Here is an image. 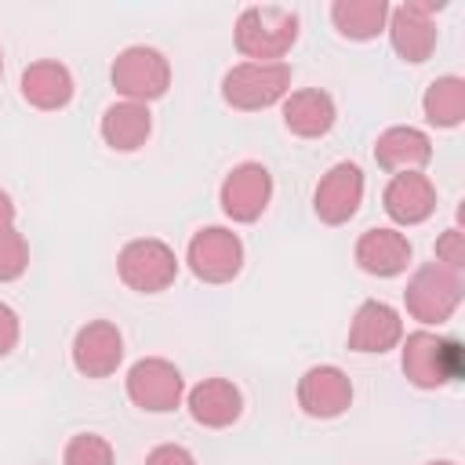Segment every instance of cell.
<instances>
[{"instance_id": "1", "label": "cell", "mask_w": 465, "mask_h": 465, "mask_svg": "<svg viewBox=\"0 0 465 465\" xmlns=\"http://www.w3.org/2000/svg\"><path fill=\"white\" fill-rule=\"evenodd\" d=\"M302 36V15L280 4H251L236 15L232 47L243 62H283Z\"/></svg>"}, {"instance_id": "2", "label": "cell", "mask_w": 465, "mask_h": 465, "mask_svg": "<svg viewBox=\"0 0 465 465\" xmlns=\"http://www.w3.org/2000/svg\"><path fill=\"white\" fill-rule=\"evenodd\" d=\"M396 349H400L403 378L421 392L443 389V385L461 378L465 360H461V341H454V338H443L429 327H418V331L403 334V341Z\"/></svg>"}, {"instance_id": "3", "label": "cell", "mask_w": 465, "mask_h": 465, "mask_svg": "<svg viewBox=\"0 0 465 465\" xmlns=\"http://www.w3.org/2000/svg\"><path fill=\"white\" fill-rule=\"evenodd\" d=\"M465 298V280L454 269H443L436 262H425L411 272L407 291H403V309L411 320H418L421 327H443L458 305Z\"/></svg>"}, {"instance_id": "4", "label": "cell", "mask_w": 465, "mask_h": 465, "mask_svg": "<svg viewBox=\"0 0 465 465\" xmlns=\"http://www.w3.org/2000/svg\"><path fill=\"white\" fill-rule=\"evenodd\" d=\"M291 76L287 62H236L222 76V98L236 113H262L291 94Z\"/></svg>"}, {"instance_id": "5", "label": "cell", "mask_w": 465, "mask_h": 465, "mask_svg": "<svg viewBox=\"0 0 465 465\" xmlns=\"http://www.w3.org/2000/svg\"><path fill=\"white\" fill-rule=\"evenodd\" d=\"M178 254L171 243L156 240V236H138L127 240L116 254V276L124 287H131L134 294H160L178 280Z\"/></svg>"}, {"instance_id": "6", "label": "cell", "mask_w": 465, "mask_h": 465, "mask_svg": "<svg viewBox=\"0 0 465 465\" xmlns=\"http://www.w3.org/2000/svg\"><path fill=\"white\" fill-rule=\"evenodd\" d=\"M109 80H113V87H116V94L124 102L149 105V102L167 94V87H171V62H167L163 51H156L149 44H131V47H124L113 58Z\"/></svg>"}, {"instance_id": "7", "label": "cell", "mask_w": 465, "mask_h": 465, "mask_svg": "<svg viewBox=\"0 0 465 465\" xmlns=\"http://www.w3.org/2000/svg\"><path fill=\"white\" fill-rule=\"evenodd\" d=\"M185 265L200 283H232L243 269V240L229 225H203L189 236Z\"/></svg>"}, {"instance_id": "8", "label": "cell", "mask_w": 465, "mask_h": 465, "mask_svg": "<svg viewBox=\"0 0 465 465\" xmlns=\"http://www.w3.org/2000/svg\"><path fill=\"white\" fill-rule=\"evenodd\" d=\"M443 7H447L443 0H407V4L389 7L385 33H389L392 51H396L403 62L421 65V62L432 58V51H436V44H440L436 15H440Z\"/></svg>"}, {"instance_id": "9", "label": "cell", "mask_w": 465, "mask_h": 465, "mask_svg": "<svg viewBox=\"0 0 465 465\" xmlns=\"http://www.w3.org/2000/svg\"><path fill=\"white\" fill-rule=\"evenodd\" d=\"M127 400L145 414H171L185 403V378L163 356H142L127 367L124 378Z\"/></svg>"}, {"instance_id": "10", "label": "cell", "mask_w": 465, "mask_h": 465, "mask_svg": "<svg viewBox=\"0 0 465 465\" xmlns=\"http://www.w3.org/2000/svg\"><path fill=\"white\" fill-rule=\"evenodd\" d=\"M218 203H222V214L232 225L258 222L272 203V171L258 160L236 163L218 185Z\"/></svg>"}, {"instance_id": "11", "label": "cell", "mask_w": 465, "mask_h": 465, "mask_svg": "<svg viewBox=\"0 0 465 465\" xmlns=\"http://www.w3.org/2000/svg\"><path fill=\"white\" fill-rule=\"evenodd\" d=\"M363 193H367L363 167L352 160H338L320 174V182L312 189V211L323 225H345L356 218Z\"/></svg>"}, {"instance_id": "12", "label": "cell", "mask_w": 465, "mask_h": 465, "mask_svg": "<svg viewBox=\"0 0 465 465\" xmlns=\"http://www.w3.org/2000/svg\"><path fill=\"white\" fill-rule=\"evenodd\" d=\"M294 400H298L302 414H309L316 421L341 418L352 407V378L338 363H316V367L302 371V378L294 385Z\"/></svg>"}, {"instance_id": "13", "label": "cell", "mask_w": 465, "mask_h": 465, "mask_svg": "<svg viewBox=\"0 0 465 465\" xmlns=\"http://www.w3.org/2000/svg\"><path fill=\"white\" fill-rule=\"evenodd\" d=\"M69 356H73V367L76 374L84 378H113L124 363V334L113 320H87L76 334H73V345H69Z\"/></svg>"}, {"instance_id": "14", "label": "cell", "mask_w": 465, "mask_h": 465, "mask_svg": "<svg viewBox=\"0 0 465 465\" xmlns=\"http://www.w3.org/2000/svg\"><path fill=\"white\" fill-rule=\"evenodd\" d=\"M403 341V316L396 305L381 302V298H367L360 302V309L352 312L345 345L360 356H381L392 352Z\"/></svg>"}, {"instance_id": "15", "label": "cell", "mask_w": 465, "mask_h": 465, "mask_svg": "<svg viewBox=\"0 0 465 465\" xmlns=\"http://www.w3.org/2000/svg\"><path fill=\"white\" fill-rule=\"evenodd\" d=\"M381 211L392 218V229L421 225L436 214V182L425 171L389 174L381 189Z\"/></svg>"}, {"instance_id": "16", "label": "cell", "mask_w": 465, "mask_h": 465, "mask_svg": "<svg viewBox=\"0 0 465 465\" xmlns=\"http://www.w3.org/2000/svg\"><path fill=\"white\" fill-rule=\"evenodd\" d=\"M352 258L356 265L367 272V276H378V280H392L400 272H407L411 258H414V247L407 240L403 229H392V225H374L367 232H360L356 247H352Z\"/></svg>"}, {"instance_id": "17", "label": "cell", "mask_w": 465, "mask_h": 465, "mask_svg": "<svg viewBox=\"0 0 465 465\" xmlns=\"http://www.w3.org/2000/svg\"><path fill=\"white\" fill-rule=\"evenodd\" d=\"M189 418L203 429H229L243 414V392L229 378H203L193 389H185Z\"/></svg>"}, {"instance_id": "18", "label": "cell", "mask_w": 465, "mask_h": 465, "mask_svg": "<svg viewBox=\"0 0 465 465\" xmlns=\"http://www.w3.org/2000/svg\"><path fill=\"white\" fill-rule=\"evenodd\" d=\"M18 91L22 98L40 109V113H58L73 102L76 94V84H73V73L69 65H62L58 58H36L22 69V80H18Z\"/></svg>"}, {"instance_id": "19", "label": "cell", "mask_w": 465, "mask_h": 465, "mask_svg": "<svg viewBox=\"0 0 465 465\" xmlns=\"http://www.w3.org/2000/svg\"><path fill=\"white\" fill-rule=\"evenodd\" d=\"M432 160V138L421 127L392 124L374 138V163L389 174L403 171H425Z\"/></svg>"}, {"instance_id": "20", "label": "cell", "mask_w": 465, "mask_h": 465, "mask_svg": "<svg viewBox=\"0 0 465 465\" xmlns=\"http://www.w3.org/2000/svg\"><path fill=\"white\" fill-rule=\"evenodd\" d=\"M280 116H283V127L294 138H323L338 124V105H334L331 91L302 87V91H291L280 102Z\"/></svg>"}, {"instance_id": "21", "label": "cell", "mask_w": 465, "mask_h": 465, "mask_svg": "<svg viewBox=\"0 0 465 465\" xmlns=\"http://www.w3.org/2000/svg\"><path fill=\"white\" fill-rule=\"evenodd\" d=\"M98 134L113 153H138L153 134V113L142 102H113L98 120Z\"/></svg>"}, {"instance_id": "22", "label": "cell", "mask_w": 465, "mask_h": 465, "mask_svg": "<svg viewBox=\"0 0 465 465\" xmlns=\"http://www.w3.org/2000/svg\"><path fill=\"white\" fill-rule=\"evenodd\" d=\"M385 22H389L385 0H334L331 4V25L345 40H356V44L378 40L385 33Z\"/></svg>"}, {"instance_id": "23", "label": "cell", "mask_w": 465, "mask_h": 465, "mask_svg": "<svg viewBox=\"0 0 465 465\" xmlns=\"http://www.w3.org/2000/svg\"><path fill=\"white\" fill-rule=\"evenodd\" d=\"M421 113L432 127L440 131H454L465 124V80L447 73V76H436L425 94H421Z\"/></svg>"}, {"instance_id": "24", "label": "cell", "mask_w": 465, "mask_h": 465, "mask_svg": "<svg viewBox=\"0 0 465 465\" xmlns=\"http://www.w3.org/2000/svg\"><path fill=\"white\" fill-rule=\"evenodd\" d=\"M62 465H116V450L102 432H76L62 450Z\"/></svg>"}, {"instance_id": "25", "label": "cell", "mask_w": 465, "mask_h": 465, "mask_svg": "<svg viewBox=\"0 0 465 465\" xmlns=\"http://www.w3.org/2000/svg\"><path fill=\"white\" fill-rule=\"evenodd\" d=\"M29 269V240L18 229L0 232V283L22 280Z\"/></svg>"}, {"instance_id": "26", "label": "cell", "mask_w": 465, "mask_h": 465, "mask_svg": "<svg viewBox=\"0 0 465 465\" xmlns=\"http://www.w3.org/2000/svg\"><path fill=\"white\" fill-rule=\"evenodd\" d=\"M436 265L454 269V272H465V232L458 225H447L436 236Z\"/></svg>"}, {"instance_id": "27", "label": "cell", "mask_w": 465, "mask_h": 465, "mask_svg": "<svg viewBox=\"0 0 465 465\" xmlns=\"http://www.w3.org/2000/svg\"><path fill=\"white\" fill-rule=\"evenodd\" d=\"M18 338H22V320H18V312H15L7 302H0V360L15 352Z\"/></svg>"}, {"instance_id": "28", "label": "cell", "mask_w": 465, "mask_h": 465, "mask_svg": "<svg viewBox=\"0 0 465 465\" xmlns=\"http://www.w3.org/2000/svg\"><path fill=\"white\" fill-rule=\"evenodd\" d=\"M145 465H196V458L182 443H160L145 454Z\"/></svg>"}, {"instance_id": "29", "label": "cell", "mask_w": 465, "mask_h": 465, "mask_svg": "<svg viewBox=\"0 0 465 465\" xmlns=\"http://www.w3.org/2000/svg\"><path fill=\"white\" fill-rule=\"evenodd\" d=\"M7 229H15V200L0 189V232H7Z\"/></svg>"}, {"instance_id": "30", "label": "cell", "mask_w": 465, "mask_h": 465, "mask_svg": "<svg viewBox=\"0 0 465 465\" xmlns=\"http://www.w3.org/2000/svg\"><path fill=\"white\" fill-rule=\"evenodd\" d=\"M425 465H458V461H447V458H440V461H425Z\"/></svg>"}, {"instance_id": "31", "label": "cell", "mask_w": 465, "mask_h": 465, "mask_svg": "<svg viewBox=\"0 0 465 465\" xmlns=\"http://www.w3.org/2000/svg\"><path fill=\"white\" fill-rule=\"evenodd\" d=\"M0 80H4V47H0Z\"/></svg>"}]
</instances>
